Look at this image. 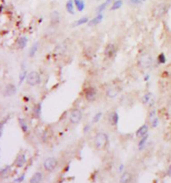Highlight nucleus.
I'll return each mask as SVG.
<instances>
[{"label":"nucleus","mask_w":171,"mask_h":183,"mask_svg":"<svg viewBox=\"0 0 171 183\" xmlns=\"http://www.w3.org/2000/svg\"><path fill=\"white\" fill-rule=\"evenodd\" d=\"M108 137L104 133H98L95 137V146L97 149L103 150L108 144Z\"/></svg>","instance_id":"f257e3e1"},{"label":"nucleus","mask_w":171,"mask_h":183,"mask_svg":"<svg viewBox=\"0 0 171 183\" xmlns=\"http://www.w3.org/2000/svg\"><path fill=\"white\" fill-rule=\"evenodd\" d=\"M27 83L30 86H35L41 81L40 75L37 72L32 71L27 75Z\"/></svg>","instance_id":"f03ea898"},{"label":"nucleus","mask_w":171,"mask_h":183,"mask_svg":"<svg viewBox=\"0 0 171 183\" xmlns=\"http://www.w3.org/2000/svg\"><path fill=\"white\" fill-rule=\"evenodd\" d=\"M152 63V58L149 54H144L138 60V65L141 67L146 68L150 67Z\"/></svg>","instance_id":"7ed1b4c3"},{"label":"nucleus","mask_w":171,"mask_h":183,"mask_svg":"<svg viewBox=\"0 0 171 183\" xmlns=\"http://www.w3.org/2000/svg\"><path fill=\"white\" fill-rule=\"evenodd\" d=\"M58 161L54 158H48L45 159L44 162V167L48 172H52L56 168Z\"/></svg>","instance_id":"20e7f679"},{"label":"nucleus","mask_w":171,"mask_h":183,"mask_svg":"<svg viewBox=\"0 0 171 183\" xmlns=\"http://www.w3.org/2000/svg\"><path fill=\"white\" fill-rule=\"evenodd\" d=\"M82 117V115L81 111L76 109L71 112V114L69 116V120L72 123H77L80 122Z\"/></svg>","instance_id":"39448f33"},{"label":"nucleus","mask_w":171,"mask_h":183,"mask_svg":"<svg viewBox=\"0 0 171 183\" xmlns=\"http://www.w3.org/2000/svg\"><path fill=\"white\" fill-rule=\"evenodd\" d=\"M85 96L88 101H94L96 96V89L92 87H89L86 89L85 91Z\"/></svg>","instance_id":"423d86ee"},{"label":"nucleus","mask_w":171,"mask_h":183,"mask_svg":"<svg viewBox=\"0 0 171 183\" xmlns=\"http://www.w3.org/2000/svg\"><path fill=\"white\" fill-rule=\"evenodd\" d=\"M17 92V88L14 85L9 84L7 85L5 88L4 91V94L7 97H11V96L14 95Z\"/></svg>","instance_id":"0eeeda50"},{"label":"nucleus","mask_w":171,"mask_h":183,"mask_svg":"<svg viewBox=\"0 0 171 183\" xmlns=\"http://www.w3.org/2000/svg\"><path fill=\"white\" fill-rule=\"evenodd\" d=\"M167 11V6L165 3H161L157 7V8L154 11L155 15L157 17H162L165 15Z\"/></svg>","instance_id":"6e6552de"},{"label":"nucleus","mask_w":171,"mask_h":183,"mask_svg":"<svg viewBox=\"0 0 171 183\" xmlns=\"http://www.w3.org/2000/svg\"><path fill=\"white\" fill-rule=\"evenodd\" d=\"M116 54V48H115L113 44H108L105 50V54L108 58H112Z\"/></svg>","instance_id":"1a4fd4ad"},{"label":"nucleus","mask_w":171,"mask_h":183,"mask_svg":"<svg viewBox=\"0 0 171 183\" xmlns=\"http://www.w3.org/2000/svg\"><path fill=\"white\" fill-rule=\"evenodd\" d=\"M102 19H103V15L102 13H99L97 16H96L95 18H94L89 22L88 25L90 26H96V25L99 24L102 21Z\"/></svg>","instance_id":"9d476101"},{"label":"nucleus","mask_w":171,"mask_h":183,"mask_svg":"<svg viewBox=\"0 0 171 183\" xmlns=\"http://www.w3.org/2000/svg\"><path fill=\"white\" fill-rule=\"evenodd\" d=\"M26 162V156L24 154H20L18 156L15 161V165L18 168H21L24 165V164Z\"/></svg>","instance_id":"9b49d317"},{"label":"nucleus","mask_w":171,"mask_h":183,"mask_svg":"<svg viewBox=\"0 0 171 183\" xmlns=\"http://www.w3.org/2000/svg\"><path fill=\"white\" fill-rule=\"evenodd\" d=\"M148 126L146 125H144L139 128L138 131H136V136L138 138H143L144 136H146V133L148 132Z\"/></svg>","instance_id":"f8f14e48"},{"label":"nucleus","mask_w":171,"mask_h":183,"mask_svg":"<svg viewBox=\"0 0 171 183\" xmlns=\"http://www.w3.org/2000/svg\"><path fill=\"white\" fill-rule=\"evenodd\" d=\"M42 180V174L40 172H36L32 176V177L31 178L30 182L31 183H37L41 182Z\"/></svg>","instance_id":"ddd939ff"},{"label":"nucleus","mask_w":171,"mask_h":183,"mask_svg":"<svg viewBox=\"0 0 171 183\" xmlns=\"http://www.w3.org/2000/svg\"><path fill=\"white\" fill-rule=\"evenodd\" d=\"M66 8L68 13L70 14H74V2L72 0H68L66 5Z\"/></svg>","instance_id":"4468645a"},{"label":"nucleus","mask_w":171,"mask_h":183,"mask_svg":"<svg viewBox=\"0 0 171 183\" xmlns=\"http://www.w3.org/2000/svg\"><path fill=\"white\" fill-rule=\"evenodd\" d=\"M77 11H82L85 8V3L83 0H74Z\"/></svg>","instance_id":"2eb2a0df"},{"label":"nucleus","mask_w":171,"mask_h":183,"mask_svg":"<svg viewBox=\"0 0 171 183\" xmlns=\"http://www.w3.org/2000/svg\"><path fill=\"white\" fill-rule=\"evenodd\" d=\"M27 42H28V38H27L26 36H23V37L19 38L18 40V46H19L20 48L24 49L26 46Z\"/></svg>","instance_id":"dca6fc26"},{"label":"nucleus","mask_w":171,"mask_h":183,"mask_svg":"<svg viewBox=\"0 0 171 183\" xmlns=\"http://www.w3.org/2000/svg\"><path fill=\"white\" fill-rule=\"evenodd\" d=\"M131 179H132V176H131L129 172H124V173L122 175L120 182L123 183L129 182L131 180Z\"/></svg>","instance_id":"f3484780"},{"label":"nucleus","mask_w":171,"mask_h":183,"mask_svg":"<svg viewBox=\"0 0 171 183\" xmlns=\"http://www.w3.org/2000/svg\"><path fill=\"white\" fill-rule=\"evenodd\" d=\"M111 1L112 0H106V2H104L103 3H102L101 5H99L98 8H97V9H96V11H97V13H102V11H104V10L106 9V8L107 6L108 5V4L111 2Z\"/></svg>","instance_id":"a211bd4d"},{"label":"nucleus","mask_w":171,"mask_h":183,"mask_svg":"<svg viewBox=\"0 0 171 183\" xmlns=\"http://www.w3.org/2000/svg\"><path fill=\"white\" fill-rule=\"evenodd\" d=\"M118 119H119L118 114L116 112H113L110 116V122H111L112 124L116 125L118 122Z\"/></svg>","instance_id":"6ab92c4d"},{"label":"nucleus","mask_w":171,"mask_h":183,"mask_svg":"<svg viewBox=\"0 0 171 183\" xmlns=\"http://www.w3.org/2000/svg\"><path fill=\"white\" fill-rule=\"evenodd\" d=\"M38 49V43L37 42H35L33 46L31 48L30 50H29V57H33L35 54H36V52L37 51Z\"/></svg>","instance_id":"aec40b11"},{"label":"nucleus","mask_w":171,"mask_h":183,"mask_svg":"<svg viewBox=\"0 0 171 183\" xmlns=\"http://www.w3.org/2000/svg\"><path fill=\"white\" fill-rule=\"evenodd\" d=\"M122 0H117V1H116V2H114L113 5H112V6L111 9L110 10H118V9L120 8H121V6L122 5Z\"/></svg>","instance_id":"412c9836"},{"label":"nucleus","mask_w":171,"mask_h":183,"mask_svg":"<svg viewBox=\"0 0 171 183\" xmlns=\"http://www.w3.org/2000/svg\"><path fill=\"white\" fill-rule=\"evenodd\" d=\"M19 125H20V126H21V130H23V131L24 132H26V131H28V125H27V124H26V123L25 122V121L24 119H19Z\"/></svg>","instance_id":"4be33fe9"},{"label":"nucleus","mask_w":171,"mask_h":183,"mask_svg":"<svg viewBox=\"0 0 171 183\" xmlns=\"http://www.w3.org/2000/svg\"><path fill=\"white\" fill-rule=\"evenodd\" d=\"M88 22V18L87 17H82L80 19H79L76 22V26H80V25H82L87 23Z\"/></svg>","instance_id":"5701e85b"},{"label":"nucleus","mask_w":171,"mask_h":183,"mask_svg":"<svg viewBox=\"0 0 171 183\" xmlns=\"http://www.w3.org/2000/svg\"><path fill=\"white\" fill-rule=\"evenodd\" d=\"M147 138H148V136H144L143 138H142V139H141V141H140V142H139V144H138L139 149L142 150V148H143L144 146V145H145V143H146V142Z\"/></svg>","instance_id":"b1692460"},{"label":"nucleus","mask_w":171,"mask_h":183,"mask_svg":"<svg viewBox=\"0 0 171 183\" xmlns=\"http://www.w3.org/2000/svg\"><path fill=\"white\" fill-rule=\"evenodd\" d=\"M41 110H42V106H41V104L40 103L37 104V105H36V108H35V111H34L35 114H36V115H37V117H39L40 116V115Z\"/></svg>","instance_id":"393cba45"},{"label":"nucleus","mask_w":171,"mask_h":183,"mask_svg":"<svg viewBox=\"0 0 171 183\" xmlns=\"http://www.w3.org/2000/svg\"><path fill=\"white\" fill-rule=\"evenodd\" d=\"M117 94H118V93L112 90V89H110V90H108L107 91V95L110 97H115L117 95Z\"/></svg>","instance_id":"a878e982"},{"label":"nucleus","mask_w":171,"mask_h":183,"mask_svg":"<svg viewBox=\"0 0 171 183\" xmlns=\"http://www.w3.org/2000/svg\"><path fill=\"white\" fill-rule=\"evenodd\" d=\"M102 115V114L101 112H99V113L96 114L95 116H94V118H93V122H94V123H96V122H98L99 120L100 119V118H101Z\"/></svg>","instance_id":"bb28decb"},{"label":"nucleus","mask_w":171,"mask_h":183,"mask_svg":"<svg viewBox=\"0 0 171 183\" xmlns=\"http://www.w3.org/2000/svg\"><path fill=\"white\" fill-rule=\"evenodd\" d=\"M26 75H27V72L26 71H24L23 73H21V74H20V75H19V84H21L23 81H24V80L26 79Z\"/></svg>","instance_id":"cd10ccee"},{"label":"nucleus","mask_w":171,"mask_h":183,"mask_svg":"<svg viewBox=\"0 0 171 183\" xmlns=\"http://www.w3.org/2000/svg\"><path fill=\"white\" fill-rule=\"evenodd\" d=\"M150 95L146 94V95L144 96V98H143L144 103H149V101H150Z\"/></svg>","instance_id":"c85d7f7f"},{"label":"nucleus","mask_w":171,"mask_h":183,"mask_svg":"<svg viewBox=\"0 0 171 183\" xmlns=\"http://www.w3.org/2000/svg\"><path fill=\"white\" fill-rule=\"evenodd\" d=\"M158 60L160 61V63H164L165 62V57L163 54H161L159 57H158Z\"/></svg>","instance_id":"c756f323"},{"label":"nucleus","mask_w":171,"mask_h":183,"mask_svg":"<svg viewBox=\"0 0 171 183\" xmlns=\"http://www.w3.org/2000/svg\"><path fill=\"white\" fill-rule=\"evenodd\" d=\"M24 178H25V174H22L21 177H19L18 178H17V179L14 180V182H22L23 180H24Z\"/></svg>","instance_id":"7c9ffc66"},{"label":"nucleus","mask_w":171,"mask_h":183,"mask_svg":"<svg viewBox=\"0 0 171 183\" xmlns=\"http://www.w3.org/2000/svg\"><path fill=\"white\" fill-rule=\"evenodd\" d=\"M130 2H132L133 3H134V4H140V3H141V0H130Z\"/></svg>","instance_id":"2f4dec72"},{"label":"nucleus","mask_w":171,"mask_h":183,"mask_svg":"<svg viewBox=\"0 0 171 183\" xmlns=\"http://www.w3.org/2000/svg\"><path fill=\"white\" fill-rule=\"evenodd\" d=\"M157 123H158V119H155L153 121V123H152V125L154 127H156L157 125Z\"/></svg>","instance_id":"473e14b6"},{"label":"nucleus","mask_w":171,"mask_h":183,"mask_svg":"<svg viewBox=\"0 0 171 183\" xmlns=\"http://www.w3.org/2000/svg\"><path fill=\"white\" fill-rule=\"evenodd\" d=\"M89 130H90V126H89L88 125H87L84 128V132H87Z\"/></svg>","instance_id":"72a5a7b5"},{"label":"nucleus","mask_w":171,"mask_h":183,"mask_svg":"<svg viewBox=\"0 0 171 183\" xmlns=\"http://www.w3.org/2000/svg\"><path fill=\"white\" fill-rule=\"evenodd\" d=\"M123 168H124V166L122 164V165H120V168H119L120 171H122V170H123Z\"/></svg>","instance_id":"f704fd0d"},{"label":"nucleus","mask_w":171,"mask_h":183,"mask_svg":"<svg viewBox=\"0 0 171 183\" xmlns=\"http://www.w3.org/2000/svg\"><path fill=\"white\" fill-rule=\"evenodd\" d=\"M168 174H169L170 175H171V165L169 167V169H168Z\"/></svg>","instance_id":"c9c22d12"},{"label":"nucleus","mask_w":171,"mask_h":183,"mask_svg":"<svg viewBox=\"0 0 171 183\" xmlns=\"http://www.w3.org/2000/svg\"><path fill=\"white\" fill-rule=\"evenodd\" d=\"M2 11H3V6H2V5H1V11L2 12Z\"/></svg>","instance_id":"e433bc0d"},{"label":"nucleus","mask_w":171,"mask_h":183,"mask_svg":"<svg viewBox=\"0 0 171 183\" xmlns=\"http://www.w3.org/2000/svg\"><path fill=\"white\" fill-rule=\"evenodd\" d=\"M146 0H141V2H145Z\"/></svg>","instance_id":"4c0bfd02"}]
</instances>
